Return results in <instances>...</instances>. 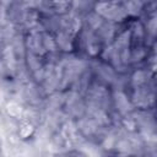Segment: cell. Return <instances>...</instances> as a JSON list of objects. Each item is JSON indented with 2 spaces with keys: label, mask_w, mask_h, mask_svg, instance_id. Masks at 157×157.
<instances>
[{
  "label": "cell",
  "mask_w": 157,
  "mask_h": 157,
  "mask_svg": "<svg viewBox=\"0 0 157 157\" xmlns=\"http://www.w3.org/2000/svg\"><path fill=\"white\" fill-rule=\"evenodd\" d=\"M114 99H115V104H117V108L119 109V112L126 113L129 110V101H128L126 96H124L123 93H117Z\"/></svg>",
  "instance_id": "cell-4"
},
{
  "label": "cell",
  "mask_w": 157,
  "mask_h": 157,
  "mask_svg": "<svg viewBox=\"0 0 157 157\" xmlns=\"http://www.w3.org/2000/svg\"><path fill=\"white\" fill-rule=\"evenodd\" d=\"M145 58V50L144 48H135L131 53V59L134 61H140L141 59Z\"/></svg>",
  "instance_id": "cell-11"
},
{
  "label": "cell",
  "mask_w": 157,
  "mask_h": 157,
  "mask_svg": "<svg viewBox=\"0 0 157 157\" xmlns=\"http://www.w3.org/2000/svg\"><path fill=\"white\" fill-rule=\"evenodd\" d=\"M56 44L63 49V50H71V43H70V37L69 33L60 31L56 36Z\"/></svg>",
  "instance_id": "cell-3"
},
{
  "label": "cell",
  "mask_w": 157,
  "mask_h": 157,
  "mask_svg": "<svg viewBox=\"0 0 157 157\" xmlns=\"http://www.w3.org/2000/svg\"><path fill=\"white\" fill-rule=\"evenodd\" d=\"M33 130H34L33 125H32L29 121H26V123H23L22 125H20V128H18V135H20L21 137L26 139V137H28V136L33 132Z\"/></svg>",
  "instance_id": "cell-8"
},
{
  "label": "cell",
  "mask_w": 157,
  "mask_h": 157,
  "mask_svg": "<svg viewBox=\"0 0 157 157\" xmlns=\"http://www.w3.org/2000/svg\"><path fill=\"white\" fill-rule=\"evenodd\" d=\"M87 22L92 29H98L103 25V20H102L101 15H98V13H91L87 18Z\"/></svg>",
  "instance_id": "cell-6"
},
{
  "label": "cell",
  "mask_w": 157,
  "mask_h": 157,
  "mask_svg": "<svg viewBox=\"0 0 157 157\" xmlns=\"http://www.w3.org/2000/svg\"><path fill=\"white\" fill-rule=\"evenodd\" d=\"M23 112L25 109H22V107L20 105V103L17 102H10L7 104V113L10 117L12 118H18V117H22L23 115Z\"/></svg>",
  "instance_id": "cell-5"
},
{
  "label": "cell",
  "mask_w": 157,
  "mask_h": 157,
  "mask_svg": "<svg viewBox=\"0 0 157 157\" xmlns=\"http://www.w3.org/2000/svg\"><path fill=\"white\" fill-rule=\"evenodd\" d=\"M147 33L152 37H156L157 36V16L153 17L152 20H150L148 25H147Z\"/></svg>",
  "instance_id": "cell-9"
},
{
  "label": "cell",
  "mask_w": 157,
  "mask_h": 157,
  "mask_svg": "<svg viewBox=\"0 0 157 157\" xmlns=\"http://www.w3.org/2000/svg\"><path fill=\"white\" fill-rule=\"evenodd\" d=\"M26 44L29 52L34 54H44L47 52V49L44 48V43H43V36H40L39 33H31V36H28L27 38Z\"/></svg>",
  "instance_id": "cell-1"
},
{
  "label": "cell",
  "mask_w": 157,
  "mask_h": 157,
  "mask_svg": "<svg viewBox=\"0 0 157 157\" xmlns=\"http://www.w3.org/2000/svg\"><path fill=\"white\" fill-rule=\"evenodd\" d=\"M43 43H44V48H45L47 50H50V52L55 50L56 42H54L48 34H44V36H43Z\"/></svg>",
  "instance_id": "cell-10"
},
{
  "label": "cell",
  "mask_w": 157,
  "mask_h": 157,
  "mask_svg": "<svg viewBox=\"0 0 157 157\" xmlns=\"http://www.w3.org/2000/svg\"><path fill=\"white\" fill-rule=\"evenodd\" d=\"M148 77H150V72L147 70H139L132 75V85L136 87L142 86L148 81Z\"/></svg>",
  "instance_id": "cell-2"
},
{
  "label": "cell",
  "mask_w": 157,
  "mask_h": 157,
  "mask_svg": "<svg viewBox=\"0 0 157 157\" xmlns=\"http://www.w3.org/2000/svg\"><path fill=\"white\" fill-rule=\"evenodd\" d=\"M27 64H28V66H29V69L34 72V71H37L38 69H40V63H39V59L34 55V53H32V52H29L28 53V55H27Z\"/></svg>",
  "instance_id": "cell-7"
}]
</instances>
